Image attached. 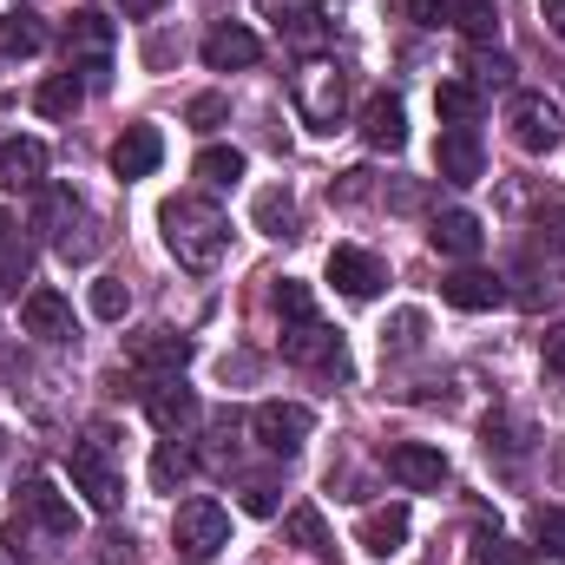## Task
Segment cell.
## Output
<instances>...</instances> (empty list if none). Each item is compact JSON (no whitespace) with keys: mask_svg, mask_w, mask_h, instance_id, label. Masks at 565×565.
Here are the masks:
<instances>
[{"mask_svg":"<svg viewBox=\"0 0 565 565\" xmlns=\"http://www.w3.org/2000/svg\"><path fill=\"white\" fill-rule=\"evenodd\" d=\"M257 60H264V40H257L250 26L224 20V26L204 33V66H211V73H244V66H257Z\"/></svg>","mask_w":565,"mask_h":565,"instance_id":"obj_14","label":"cell"},{"mask_svg":"<svg viewBox=\"0 0 565 565\" xmlns=\"http://www.w3.org/2000/svg\"><path fill=\"white\" fill-rule=\"evenodd\" d=\"M559 289H565L559 270L546 264V270H526V277H520V289H507V302H520V309H540V302H553Z\"/></svg>","mask_w":565,"mask_h":565,"instance_id":"obj_34","label":"cell"},{"mask_svg":"<svg viewBox=\"0 0 565 565\" xmlns=\"http://www.w3.org/2000/svg\"><path fill=\"white\" fill-rule=\"evenodd\" d=\"M282 355L296 362V369H316V375H349V349H342V335L329 329V322H289L282 329Z\"/></svg>","mask_w":565,"mask_h":565,"instance_id":"obj_8","label":"cell"},{"mask_svg":"<svg viewBox=\"0 0 565 565\" xmlns=\"http://www.w3.org/2000/svg\"><path fill=\"white\" fill-rule=\"evenodd\" d=\"M171 546H178L184 565H211L231 546V513H224L217 500H204V493L178 500V513H171Z\"/></svg>","mask_w":565,"mask_h":565,"instance_id":"obj_5","label":"cell"},{"mask_svg":"<svg viewBox=\"0 0 565 565\" xmlns=\"http://www.w3.org/2000/svg\"><path fill=\"white\" fill-rule=\"evenodd\" d=\"M79 217V198L66 184H40V204H33V231H66Z\"/></svg>","mask_w":565,"mask_h":565,"instance_id":"obj_32","label":"cell"},{"mask_svg":"<svg viewBox=\"0 0 565 565\" xmlns=\"http://www.w3.org/2000/svg\"><path fill=\"white\" fill-rule=\"evenodd\" d=\"M250 217H257V231H264V237L289 244V237H296V191H289V184H270V191H257Z\"/></svg>","mask_w":565,"mask_h":565,"instance_id":"obj_24","label":"cell"},{"mask_svg":"<svg viewBox=\"0 0 565 565\" xmlns=\"http://www.w3.org/2000/svg\"><path fill=\"white\" fill-rule=\"evenodd\" d=\"M158 231H164V250L178 257V270H191V277L217 270L224 250H231V217H224L204 191L164 198V204H158Z\"/></svg>","mask_w":565,"mask_h":565,"instance_id":"obj_1","label":"cell"},{"mask_svg":"<svg viewBox=\"0 0 565 565\" xmlns=\"http://www.w3.org/2000/svg\"><path fill=\"white\" fill-rule=\"evenodd\" d=\"M184 473H191V454H184L178 440H164V447H158V460H151V480H158V487H178Z\"/></svg>","mask_w":565,"mask_h":565,"instance_id":"obj_38","label":"cell"},{"mask_svg":"<svg viewBox=\"0 0 565 565\" xmlns=\"http://www.w3.org/2000/svg\"><path fill=\"white\" fill-rule=\"evenodd\" d=\"M126 309H132V289H126L119 277L93 282V316H99V322H126Z\"/></svg>","mask_w":565,"mask_h":565,"instance_id":"obj_35","label":"cell"},{"mask_svg":"<svg viewBox=\"0 0 565 565\" xmlns=\"http://www.w3.org/2000/svg\"><path fill=\"white\" fill-rule=\"evenodd\" d=\"M434 164H440L447 184H480L487 178V145H480L473 126H447L440 145H434Z\"/></svg>","mask_w":565,"mask_h":565,"instance_id":"obj_11","label":"cell"},{"mask_svg":"<svg viewBox=\"0 0 565 565\" xmlns=\"http://www.w3.org/2000/svg\"><path fill=\"white\" fill-rule=\"evenodd\" d=\"M388 473H395L408 493H434V487H447V454L427 447V440H395V447H388Z\"/></svg>","mask_w":565,"mask_h":565,"instance_id":"obj_12","label":"cell"},{"mask_svg":"<svg viewBox=\"0 0 565 565\" xmlns=\"http://www.w3.org/2000/svg\"><path fill=\"white\" fill-rule=\"evenodd\" d=\"M402 7H408L415 26H440V20H447V0H402Z\"/></svg>","mask_w":565,"mask_h":565,"instance_id":"obj_45","label":"cell"},{"mask_svg":"<svg viewBox=\"0 0 565 565\" xmlns=\"http://www.w3.org/2000/svg\"><path fill=\"white\" fill-rule=\"evenodd\" d=\"M224 119H231V99H224V93H198V99H191V126H198V132H217Z\"/></svg>","mask_w":565,"mask_h":565,"instance_id":"obj_40","label":"cell"},{"mask_svg":"<svg viewBox=\"0 0 565 565\" xmlns=\"http://www.w3.org/2000/svg\"><path fill=\"white\" fill-rule=\"evenodd\" d=\"M335 198H342V204H362V198H369V171H342Z\"/></svg>","mask_w":565,"mask_h":565,"instance_id":"obj_46","label":"cell"},{"mask_svg":"<svg viewBox=\"0 0 565 565\" xmlns=\"http://www.w3.org/2000/svg\"><path fill=\"white\" fill-rule=\"evenodd\" d=\"M355 540H362V553L395 559V553L408 546V507H402V500H395V507H369L362 526H355Z\"/></svg>","mask_w":565,"mask_h":565,"instance_id":"obj_18","label":"cell"},{"mask_svg":"<svg viewBox=\"0 0 565 565\" xmlns=\"http://www.w3.org/2000/svg\"><path fill=\"white\" fill-rule=\"evenodd\" d=\"M388 204H395V211H422L427 191L415 184V178H402V184H388Z\"/></svg>","mask_w":565,"mask_h":565,"instance_id":"obj_44","label":"cell"},{"mask_svg":"<svg viewBox=\"0 0 565 565\" xmlns=\"http://www.w3.org/2000/svg\"><path fill=\"white\" fill-rule=\"evenodd\" d=\"M113 46H119V26L106 7H79L66 20V73L79 86H106L113 79Z\"/></svg>","mask_w":565,"mask_h":565,"instance_id":"obj_2","label":"cell"},{"mask_svg":"<svg viewBox=\"0 0 565 565\" xmlns=\"http://www.w3.org/2000/svg\"><path fill=\"white\" fill-rule=\"evenodd\" d=\"M132 362H139L145 375H184L191 335H178V329H145V335H132Z\"/></svg>","mask_w":565,"mask_h":565,"instance_id":"obj_17","label":"cell"},{"mask_svg":"<svg viewBox=\"0 0 565 565\" xmlns=\"http://www.w3.org/2000/svg\"><path fill=\"white\" fill-rule=\"evenodd\" d=\"M513 73H520V66H513L500 46H480V60H473V86H480V99H487V93H513Z\"/></svg>","mask_w":565,"mask_h":565,"instance_id":"obj_33","label":"cell"},{"mask_svg":"<svg viewBox=\"0 0 565 565\" xmlns=\"http://www.w3.org/2000/svg\"><path fill=\"white\" fill-rule=\"evenodd\" d=\"M282 33H289V46H322V13H316V7H302Z\"/></svg>","mask_w":565,"mask_h":565,"instance_id":"obj_41","label":"cell"},{"mask_svg":"<svg viewBox=\"0 0 565 565\" xmlns=\"http://www.w3.org/2000/svg\"><path fill=\"white\" fill-rule=\"evenodd\" d=\"M289 99H296L309 132H335L342 113H349V73L335 60H302L296 79H289Z\"/></svg>","mask_w":565,"mask_h":565,"instance_id":"obj_3","label":"cell"},{"mask_svg":"<svg viewBox=\"0 0 565 565\" xmlns=\"http://www.w3.org/2000/svg\"><path fill=\"white\" fill-rule=\"evenodd\" d=\"M79 99H86V86H79L73 73H53V79H40V93H33V106H40L46 119H73Z\"/></svg>","mask_w":565,"mask_h":565,"instance_id":"obj_28","label":"cell"},{"mask_svg":"<svg viewBox=\"0 0 565 565\" xmlns=\"http://www.w3.org/2000/svg\"><path fill=\"white\" fill-rule=\"evenodd\" d=\"M20 329L40 335V342H73V302L60 289H26L20 302Z\"/></svg>","mask_w":565,"mask_h":565,"instance_id":"obj_15","label":"cell"},{"mask_svg":"<svg viewBox=\"0 0 565 565\" xmlns=\"http://www.w3.org/2000/svg\"><path fill=\"white\" fill-rule=\"evenodd\" d=\"M277 316H282V329H289V322H309V316H316V302H309V289H302V282H289V277L277 282Z\"/></svg>","mask_w":565,"mask_h":565,"instance_id":"obj_39","label":"cell"},{"mask_svg":"<svg viewBox=\"0 0 565 565\" xmlns=\"http://www.w3.org/2000/svg\"><path fill=\"white\" fill-rule=\"evenodd\" d=\"M158 7H164V0H119V13H126V20H151Z\"/></svg>","mask_w":565,"mask_h":565,"instance_id":"obj_49","label":"cell"},{"mask_svg":"<svg viewBox=\"0 0 565 565\" xmlns=\"http://www.w3.org/2000/svg\"><path fill=\"white\" fill-rule=\"evenodd\" d=\"M546 375H565V322L546 335Z\"/></svg>","mask_w":565,"mask_h":565,"instance_id":"obj_47","label":"cell"},{"mask_svg":"<svg viewBox=\"0 0 565 565\" xmlns=\"http://www.w3.org/2000/svg\"><path fill=\"white\" fill-rule=\"evenodd\" d=\"M250 434H257L270 454H296V447L316 434V415H309L302 402H264V408L250 415Z\"/></svg>","mask_w":565,"mask_h":565,"instance_id":"obj_10","label":"cell"},{"mask_svg":"<svg viewBox=\"0 0 565 565\" xmlns=\"http://www.w3.org/2000/svg\"><path fill=\"white\" fill-rule=\"evenodd\" d=\"M362 145H369V151H402V145H408V113H402V99L375 93V99L362 106Z\"/></svg>","mask_w":565,"mask_h":565,"instance_id":"obj_19","label":"cell"},{"mask_svg":"<svg viewBox=\"0 0 565 565\" xmlns=\"http://www.w3.org/2000/svg\"><path fill=\"white\" fill-rule=\"evenodd\" d=\"M158 158H164V139H158V126H126V139L113 145V178H151L158 171Z\"/></svg>","mask_w":565,"mask_h":565,"instance_id":"obj_20","label":"cell"},{"mask_svg":"<svg viewBox=\"0 0 565 565\" xmlns=\"http://www.w3.org/2000/svg\"><path fill=\"white\" fill-rule=\"evenodd\" d=\"M282 500H277V480H250L244 487V513H257V520H270Z\"/></svg>","mask_w":565,"mask_h":565,"instance_id":"obj_42","label":"cell"},{"mask_svg":"<svg viewBox=\"0 0 565 565\" xmlns=\"http://www.w3.org/2000/svg\"><path fill=\"white\" fill-rule=\"evenodd\" d=\"M46 46V26H40V13L33 7H13L7 20H0V53L7 60H33Z\"/></svg>","mask_w":565,"mask_h":565,"instance_id":"obj_25","label":"cell"},{"mask_svg":"<svg viewBox=\"0 0 565 565\" xmlns=\"http://www.w3.org/2000/svg\"><path fill=\"white\" fill-rule=\"evenodd\" d=\"M507 132H513V145L520 151H553V145L565 139V113L559 99H546V93H507Z\"/></svg>","mask_w":565,"mask_h":565,"instance_id":"obj_7","label":"cell"},{"mask_svg":"<svg viewBox=\"0 0 565 565\" xmlns=\"http://www.w3.org/2000/svg\"><path fill=\"white\" fill-rule=\"evenodd\" d=\"M447 20L473 46H500V7L493 0H447Z\"/></svg>","mask_w":565,"mask_h":565,"instance_id":"obj_23","label":"cell"},{"mask_svg":"<svg viewBox=\"0 0 565 565\" xmlns=\"http://www.w3.org/2000/svg\"><path fill=\"white\" fill-rule=\"evenodd\" d=\"M540 250H546L553 264L565 257V198L559 191H553V198L540 204V217H533V257H540Z\"/></svg>","mask_w":565,"mask_h":565,"instance_id":"obj_29","label":"cell"},{"mask_svg":"<svg viewBox=\"0 0 565 565\" xmlns=\"http://www.w3.org/2000/svg\"><path fill=\"white\" fill-rule=\"evenodd\" d=\"M440 296L454 309H500L507 302V277H493V270H454V277L440 282Z\"/></svg>","mask_w":565,"mask_h":565,"instance_id":"obj_22","label":"cell"},{"mask_svg":"<svg viewBox=\"0 0 565 565\" xmlns=\"http://www.w3.org/2000/svg\"><path fill=\"white\" fill-rule=\"evenodd\" d=\"M329 282H335L349 302H369V296L388 282V270H382V257H369V250H355V244H335V250H329Z\"/></svg>","mask_w":565,"mask_h":565,"instance_id":"obj_13","label":"cell"},{"mask_svg":"<svg viewBox=\"0 0 565 565\" xmlns=\"http://www.w3.org/2000/svg\"><path fill=\"white\" fill-rule=\"evenodd\" d=\"M427 244H434L440 257L467 264V257H480V244H487V224H480L473 211H440V217L427 224Z\"/></svg>","mask_w":565,"mask_h":565,"instance_id":"obj_16","label":"cell"},{"mask_svg":"<svg viewBox=\"0 0 565 565\" xmlns=\"http://www.w3.org/2000/svg\"><path fill=\"white\" fill-rule=\"evenodd\" d=\"M282 533L309 553V559H335V540H329V526H322V513L316 507H296V513H282Z\"/></svg>","mask_w":565,"mask_h":565,"instance_id":"obj_27","label":"cell"},{"mask_svg":"<svg viewBox=\"0 0 565 565\" xmlns=\"http://www.w3.org/2000/svg\"><path fill=\"white\" fill-rule=\"evenodd\" d=\"M480 106H487V99H480L473 79H440V86H434V113H440L447 126H473Z\"/></svg>","mask_w":565,"mask_h":565,"instance_id":"obj_26","label":"cell"},{"mask_svg":"<svg viewBox=\"0 0 565 565\" xmlns=\"http://www.w3.org/2000/svg\"><path fill=\"white\" fill-rule=\"evenodd\" d=\"M198 178H204L211 191L237 184V178H244V151H237V145H204V151H198Z\"/></svg>","mask_w":565,"mask_h":565,"instance_id":"obj_31","label":"cell"},{"mask_svg":"<svg viewBox=\"0 0 565 565\" xmlns=\"http://www.w3.org/2000/svg\"><path fill=\"white\" fill-rule=\"evenodd\" d=\"M33 533H40V540H66V533H73V500H66L53 480H26V487H20V513H13V526H7V546L20 553Z\"/></svg>","mask_w":565,"mask_h":565,"instance_id":"obj_6","label":"cell"},{"mask_svg":"<svg viewBox=\"0 0 565 565\" xmlns=\"http://www.w3.org/2000/svg\"><path fill=\"white\" fill-rule=\"evenodd\" d=\"M20 244V224H13V211H0V250H13Z\"/></svg>","mask_w":565,"mask_h":565,"instance_id":"obj_50","label":"cell"},{"mask_svg":"<svg viewBox=\"0 0 565 565\" xmlns=\"http://www.w3.org/2000/svg\"><path fill=\"white\" fill-rule=\"evenodd\" d=\"M0 184L40 191L46 184V145L40 139H0Z\"/></svg>","mask_w":565,"mask_h":565,"instance_id":"obj_21","label":"cell"},{"mask_svg":"<svg viewBox=\"0 0 565 565\" xmlns=\"http://www.w3.org/2000/svg\"><path fill=\"white\" fill-rule=\"evenodd\" d=\"M145 415H151V427H158L164 440H184V434L198 427V415H204V402H198V388H184V375H151Z\"/></svg>","mask_w":565,"mask_h":565,"instance_id":"obj_9","label":"cell"},{"mask_svg":"<svg viewBox=\"0 0 565 565\" xmlns=\"http://www.w3.org/2000/svg\"><path fill=\"white\" fill-rule=\"evenodd\" d=\"M533 540H540V553L565 559V513L559 507H533Z\"/></svg>","mask_w":565,"mask_h":565,"instance_id":"obj_37","label":"cell"},{"mask_svg":"<svg viewBox=\"0 0 565 565\" xmlns=\"http://www.w3.org/2000/svg\"><path fill=\"white\" fill-rule=\"evenodd\" d=\"M473 565H533V553L513 546V540H500V533H480L473 540Z\"/></svg>","mask_w":565,"mask_h":565,"instance_id":"obj_36","label":"cell"},{"mask_svg":"<svg viewBox=\"0 0 565 565\" xmlns=\"http://www.w3.org/2000/svg\"><path fill=\"white\" fill-rule=\"evenodd\" d=\"M427 342V316L422 309H395L388 329H382V355H415Z\"/></svg>","mask_w":565,"mask_h":565,"instance_id":"obj_30","label":"cell"},{"mask_svg":"<svg viewBox=\"0 0 565 565\" xmlns=\"http://www.w3.org/2000/svg\"><path fill=\"white\" fill-rule=\"evenodd\" d=\"M66 473H73V493H86L93 513H119V500H126V473L113 467V434H106V427H93L86 440H73Z\"/></svg>","mask_w":565,"mask_h":565,"instance_id":"obj_4","label":"cell"},{"mask_svg":"<svg viewBox=\"0 0 565 565\" xmlns=\"http://www.w3.org/2000/svg\"><path fill=\"white\" fill-rule=\"evenodd\" d=\"M540 20H546V26L565 40V0H540Z\"/></svg>","mask_w":565,"mask_h":565,"instance_id":"obj_48","label":"cell"},{"mask_svg":"<svg viewBox=\"0 0 565 565\" xmlns=\"http://www.w3.org/2000/svg\"><path fill=\"white\" fill-rule=\"evenodd\" d=\"M26 282V257H20V244L13 250H0V296H13Z\"/></svg>","mask_w":565,"mask_h":565,"instance_id":"obj_43","label":"cell"}]
</instances>
